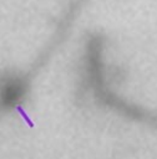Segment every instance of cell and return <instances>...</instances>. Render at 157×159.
Masks as SVG:
<instances>
[{"mask_svg":"<svg viewBox=\"0 0 157 159\" xmlns=\"http://www.w3.org/2000/svg\"><path fill=\"white\" fill-rule=\"evenodd\" d=\"M26 93L25 82L16 76H9L0 82V103L5 107L17 106Z\"/></svg>","mask_w":157,"mask_h":159,"instance_id":"1","label":"cell"}]
</instances>
